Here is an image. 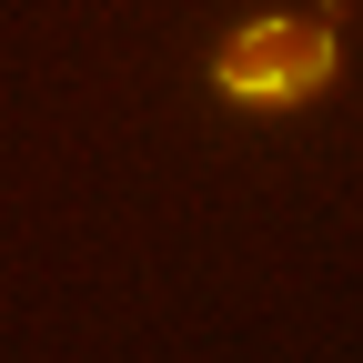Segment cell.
Masks as SVG:
<instances>
[{
	"label": "cell",
	"mask_w": 363,
	"mask_h": 363,
	"mask_svg": "<svg viewBox=\"0 0 363 363\" xmlns=\"http://www.w3.org/2000/svg\"><path fill=\"white\" fill-rule=\"evenodd\" d=\"M313 81H323V21H262L222 51V91H242V101H283Z\"/></svg>",
	"instance_id": "cell-1"
}]
</instances>
